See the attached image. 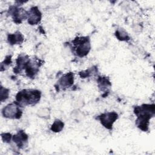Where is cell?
<instances>
[{"label":"cell","instance_id":"obj_10","mask_svg":"<svg viewBox=\"0 0 155 155\" xmlns=\"http://www.w3.org/2000/svg\"><path fill=\"white\" fill-rule=\"evenodd\" d=\"M7 40L11 45L20 44L23 42L24 38L20 32L17 31L13 34H9L7 37Z\"/></svg>","mask_w":155,"mask_h":155},{"label":"cell","instance_id":"obj_16","mask_svg":"<svg viewBox=\"0 0 155 155\" xmlns=\"http://www.w3.org/2000/svg\"><path fill=\"white\" fill-rule=\"evenodd\" d=\"M10 63H11V57H10V56H7L6 58H5V59L4 60V61L1 63V65H4H4L1 66V70L2 69L3 67L5 68V67L9 65L10 64Z\"/></svg>","mask_w":155,"mask_h":155},{"label":"cell","instance_id":"obj_8","mask_svg":"<svg viewBox=\"0 0 155 155\" xmlns=\"http://www.w3.org/2000/svg\"><path fill=\"white\" fill-rule=\"evenodd\" d=\"M41 13L37 7H33L28 12V22L30 25L38 24L41 19Z\"/></svg>","mask_w":155,"mask_h":155},{"label":"cell","instance_id":"obj_1","mask_svg":"<svg viewBox=\"0 0 155 155\" xmlns=\"http://www.w3.org/2000/svg\"><path fill=\"white\" fill-rule=\"evenodd\" d=\"M134 113L137 116L136 124L137 127L143 131H147L148 129L149 120L154 116L155 105L143 104L141 106H136L134 109Z\"/></svg>","mask_w":155,"mask_h":155},{"label":"cell","instance_id":"obj_12","mask_svg":"<svg viewBox=\"0 0 155 155\" xmlns=\"http://www.w3.org/2000/svg\"><path fill=\"white\" fill-rule=\"evenodd\" d=\"M115 35L119 40L122 41H127L130 39L128 35L123 28L117 29L115 33Z\"/></svg>","mask_w":155,"mask_h":155},{"label":"cell","instance_id":"obj_6","mask_svg":"<svg viewBox=\"0 0 155 155\" xmlns=\"http://www.w3.org/2000/svg\"><path fill=\"white\" fill-rule=\"evenodd\" d=\"M10 14L12 16L14 22L17 24H19L22 22L23 20L28 18V12L25 11L22 8L12 7V8L10 10Z\"/></svg>","mask_w":155,"mask_h":155},{"label":"cell","instance_id":"obj_7","mask_svg":"<svg viewBox=\"0 0 155 155\" xmlns=\"http://www.w3.org/2000/svg\"><path fill=\"white\" fill-rule=\"evenodd\" d=\"M74 82V74L72 72H69L63 75L58 81V87L62 90L70 87Z\"/></svg>","mask_w":155,"mask_h":155},{"label":"cell","instance_id":"obj_3","mask_svg":"<svg viewBox=\"0 0 155 155\" xmlns=\"http://www.w3.org/2000/svg\"><path fill=\"white\" fill-rule=\"evenodd\" d=\"M76 54L79 57H84L89 53L91 45L88 37H77L73 41Z\"/></svg>","mask_w":155,"mask_h":155},{"label":"cell","instance_id":"obj_2","mask_svg":"<svg viewBox=\"0 0 155 155\" xmlns=\"http://www.w3.org/2000/svg\"><path fill=\"white\" fill-rule=\"evenodd\" d=\"M41 96V93L37 90H23L16 95V102L21 106L32 105L37 104Z\"/></svg>","mask_w":155,"mask_h":155},{"label":"cell","instance_id":"obj_13","mask_svg":"<svg viewBox=\"0 0 155 155\" xmlns=\"http://www.w3.org/2000/svg\"><path fill=\"white\" fill-rule=\"evenodd\" d=\"M64 125V124L62 121L59 119H56L54 120V122L52 124L51 127V130L55 133L60 132L63 129Z\"/></svg>","mask_w":155,"mask_h":155},{"label":"cell","instance_id":"obj_15","mask_svg":"<svg viewBox=\"0 0 155 155\" xmlns=\"http://www.w3.org/2000/svg\"><path fill=\"white\" fill-rule=\"evenodd\" d=\"M1 137H2V139L3 140V142H6V143H8L10 142L11 139H12V135L10 133H2L1 134Z\"/></svg>","mask_w":155,"mask_h":155},{"label":"cell","instance_id":"obj_4","mask_svg":"<svg viewBox=\"0 0 155 155\" xmlns=\"http://www.w3.org/2000/svg\"><path fill=\"white\" fill-rule=\"evenodd\" d=\"M20 107L16 102L9 104L3 108L2 114L6 118L19 119L22 114V111Z\"/></svg>","mask_w":155,"mask_h":155},{"label":"cell","instance_id":"obj_5","mask_svg":"<svg viewBox=\"0 0 155 155\" xmlns=\"http://www.w3.org/2000/svg\"><path fill=\"white\" fill-rule=\"evenodd\" d=\"M117 118L118 114L114 111L105 113L99 116V119L101 124L108 130L112 129L113 124Z\"/></svg>","mask_w":155,"mask_h":155},{"label":"cell","instance_id":"obj_11","mask_svg":"<svg viewBox=\"0 0 155 155\" xmlns=\"http://www.w3.org/2000/svg\"><path fill=\"white\" fill-rule=\"evenodd\" d=\"M97 83L98 87L102 91H107L111 87V83L107 77H99Z\"/></svg>","mask_w":155,"mask_h":155},{"label":"cell","instance_id":"obj_9","mask_svg":"<svg viewBox=\"0 0 155 155\" xmlns=\"http://www.w3.org/2000/svg\"><path fill=\"white\" fill-rule=\"evenodd\" d=\"M12 139L13 142L19 148H23L27 142L28 136L23 130H20L16 134L13 136Z\"/></svg>","mask_w":155,"mask_h":155},{"label":"cell","instance_id":"obj_14","mask_svg":"<svg viewBox=\"0 0 155 155\" xmlns=\"http://www.w3.org/2000/svg\"><path fill=\"white\" fill-rule=\"evenodd\" d=\"M9 90L3 87H1V101L3 102L8 97Z\"/></svg>","mask_w":155,"mask_h":155}]
</instances>
